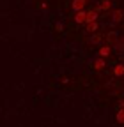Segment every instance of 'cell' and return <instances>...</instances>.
<instances>
[{
	"instance_id": "52a82bcc",
	"label": "cell",
	"mask_w": 124,
	"mask_h": 127,
	"mask_svg": "<svg viewBox=\"0 0 124 127\" xmlns=\"http://www.w3.org/2000/svg\"><path fill=\"white\" fill-rule=\"evenodd\" d=\"M115 120H117L119 124H124V108H121V109L117 111V115H115Z\"/></svg>"
},
{
	"instance_id": "6da1fadb",
	"label": "cell",
	"mask_w": 124,
	"mask_h": 127,
	"mask_svg": "<svg viewBox=\"0 0 124 127\" xmlns=\"http://www.w3.org/2000/svg\"><path fill=\"white\" fill-rule=\"evenodd\" d=\"M87 14H89V11H78V12H76L74 14V21L76 23H78V25H85L87 23Z\"/></svg>"
},
{
	"instance_id": "7c38bea8",
	"label": "cell",
	"mask_w": 124,
	"mask_h": 127,
	"mask_svg": "<svg viewBox=\"0 0 124 127\" xmlns=\"http://www.w3.org/2000/svg\"><path fill=\"white\" fill-rule=\"evenodd\" d=\"M99 41H101V35H99V34H94V35L90 37V42H92V44H98Z\"/></svg>"
},
{
	"instance_id": "277c9868",
	"label": "cell",
	"mask_w": 124,
	"mask_h": 127,
	"mask_svg": "<svg viewBox=\"0 0 124 127\" xmlns=\"http://www.w3.org/2000/svg\"><path fill=\"white\" fill-rule=\"evenodd\" d=\"M114 76H117V78H122L124 76V64H117V65L114 67Z\"/></svg>"
},
{
	"instance_id": "ba28073f",
	"label": "cell",
	"mask_w": 124,
	"mask_h": 127,
	"mask_svg": "<svg viewBox=\"0 0 124 127\" xmlns=\"http://www.w3.org/2000/svg\"><path fill=\"white\" fill-rule=\"evenodd\" d=\"M110 5H112V2H110V0H103V2L99 4V7H98V11H105V9H110Z\"/></svg>"
},
{
	"instance_id": "8fae6325",
	"label": "cell",
	"mask_w": 124,
	"mask_h": 127,
	"mask_svg": "<svg viewBox=\"0 0 124 127\" xmlns=\"http://www.w3.org/2000/svg\"><path fill=\"white\" fill-rule=\"evenodd\" d=\"M112 20H114V23L121 21V20H122V11H114V16H112Z\"/></svg>"
},
{
	"instance_id": "30bf717a",
	"label": "cell",
	"mask_w": 124,
	"mask_h": 127,
	"mask_svg": "<svg viewBox=\"0 0 124 127\" xmlns=\"http://www.w3.org/2000/svg\"><path fill=\"white\" fill-rule=\"evenodd\" d=\"M117 32H108V34H106V39H108V42H115L117 41Z\"/></svg>"
},
{
	"instance_id": "3957f363",
	"label": "cell",
	"mask_w": 124,
	"mask_h": 127,
	"mask_svg": "<svg viewBox=\"0 0 124 127\" xmlns=\"http://www.w3.org/2000/svg\"><path fill=\"white\" fill-rule=\"evenodd\" d=\"M85 4H87V0H73L71 7H73L74 12H78V11H83L85 9Z\"/></svg>"
},
{
	"instance_id": "9c48e42d",
	"label": "cell",
	"mask_w": 124,
	"mask_h": 127,
	"mask_svg": "<svg viewBox=\"0 0 124 127\" xmlns=\"http://www.w3.org/2000/svg\"><path fill=\"white\" fill-rule=\"evenodd\" d=\"M98 28H99V25H98L96 21H94V23H87V30H89V32H92V34H96Z\"/></svg>"
},
{
	"instance_id": "4fadbf2b",
	"label": "cell",
	"mask_w": 124,
	"mask_h": 127,
	"mask_svg": "<svg viewBox=\"0 0 124 127\" xmlns=\"http://www.w3.org/2000/svg\"><path fill=\"white\" fill-rule=\"evenodd\" d=\"M121 108H124V99H122V101H121Z\"/></svg>"
},
{
	"instance_id": "5b68a950",
	"label": "cell",
	"mask_w": 124,
	"mask_h": 127,
	"mask_svg": "<svg viewBox=\"0 0 124 127\" xmlns=\"http://www.w3.org/2000/svg\"><path fill=\"white\" fill-rule=\"evenodd\" d=\"M94 21H98V12L96 11H89V14H87V23H94ZM85 23V25H87Z\"/></svg>"
},
{
	"instance_id": "8992f818",
	"label": "cell",
	"mask_w": 124,
	"mask_h": 127,
	"mask_svg": "<svg viewBox=\"0 0 124 127\" xmlns=\"http://www.w3.org/2000/svg\"><path fill=\"white\" fill-rule=\"evenodd\" d=\"M94 69L96 71H103L105 69V58H96V62H94Z\"/></svg>"
},
{
	"instance_id": "7a4b0ae2",
	"label": "cell",
	"mask_w": 124,
	"mask_h": 127,
	"mask_svg": "<svg viewBox=\"0 0 124 127\" xmlns=\"http://www.w3.org/2000/svg\"><path fill=\"white\" fill-rule=\"evenodd\" d=\"M110 53H112V46L110 44H103V46H99V50H98V57H101V58L110 57Z\"/></svg>"
}]
</instances>
